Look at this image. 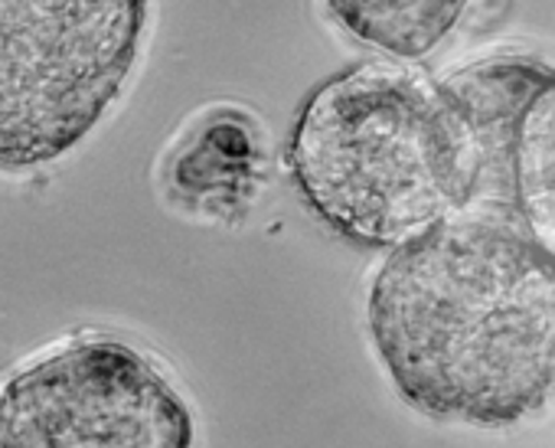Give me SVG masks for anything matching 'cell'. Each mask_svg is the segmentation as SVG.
Returning a JSON list of instances; mask_svg holds the SVG:
<instances>
[{"label": "cell", "mask_w": 555, "mask_h": 448, "mask_svg": "<svg viewBox=\"0 0 555 448\" xmlns=\"http://www.w3.org/2000/svg\"><path fill=\"white\" fill-rule=\"evenodd\" d=\"M470 0H324L331 21L379 53L418 60L464 17Z\"/></svg>", "instance_id": "8992f818"}, {"label": "cell", "mask_w": 555, "mask_h": 448, "mask_svg": "<svg viewBox=\"0 0 555 448\" xmlns=\"http://www.w3.org/2000/svg\"><path fill=\"white\" fill-rule=\"evenodd\" d=\"M193 412L134 347L69 344L8 380L0 448H193Z\"/></svg>", "instance_id": "277c9868"}, {"label": "cell", "mask_w": 555, "mask_h": 448, "mask_svg": "<svg viewBox=\"0 0 555 448\" xmlns=\"http://www.w3.org/2000/svg\"><path fill=\"white\" fill-rule=\"evenodd\" d=\"M268 174L258 121L238 108H212L183 135L167 161V187L183 206L235 219Z\"/></svg>", "instance_id": "5b68a950"}, {"label": "cell", "mask_w": 555, "mask_h": 448, "mask_svg": "<svg viewBox=\"0 0 555 448\" xmlns=\"http://www.w3.org/2000/svg\"><path fill=\"white\" fill-rule=\"evenodd\" d=\"M288 164L311 213L360 246L409 243L480 177V151L451 102L383 69L324 82L295 121Z\"/></svg>", "instance_id": "7a4b0ae2"}, {"label": "cell", "mask_w": 555, "mask_h": 448, "mask_svg": "<svg viewBox=\"0 0 555 448\" xmlns=\"http://www.w3.org/2000/svg\"><path fill=\"white\" fill-rule=\"evenodd\" d=\"M151 0H0V167L69 154L125 92Z\"/></svg>", "instance_id": "3957f363"}, {"label": "cell", "mask_w": 555, "mask_h": 448, "mask_svg": "<svg viewBox=\"0 0 555 448\" xmlns=\"http://www.w3.org/2000/svg\"><path fill=\"white\" fill-rule=\"evenodd\" d=\"M366 321L422 415L513 425L555 396V256L500 216L441 219L402 243Z\"/></svg>", "instance_id": "6da1fadb"}, {"label": "cell", "mask_w": 555, "mask_h": 448, "mask_svg": "<svg viewBox=\"0 0 555 448\" xmlns=\"http://www.w3.org/2000/svg\"><path fill=\"white\" fill-rule=\"evenodd\" d=\"M513 187L532 240L555 256V89H542L516 125Z\"/></svg>", "instance_id": "52a82bcc"}]
</instances>
